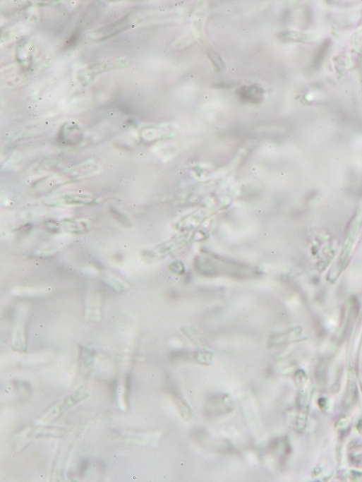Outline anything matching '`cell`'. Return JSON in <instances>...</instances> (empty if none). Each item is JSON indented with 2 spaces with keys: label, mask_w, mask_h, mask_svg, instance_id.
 Returning <instances> with one entry per match:
<instances>
[{
  "label": "cell",
  "mask_w": 362,
  "mask_h": 482,
  "mask_svg": "<svg viewBox=\"0 0 362 482\" xmlns=\"http://www.w3.org/2000/svg\"><path fill=\"white\" fill-rule=\"evenodd\" d=\"M358 229L359 220L356 217L349 224L339 261L335 267L332 269L333 270L330 272V277L333 280L337 278L347 265L358 236Z\"/></svg>",
  "instance_id": "1"
},
{
  "label": "cell",
  "mask_w": 362,
  "mask_h": 482,
  "mask_svg": "<svg viewBox=\"0 0 362 482\" xmlns=\"http://www.w3.org/2000/svg\"><path fill=\"white\" fill-rule=\"evenodd\" d=\"M62 202L66 204H82V205H92L95 202V198L92 197L82 195V194H72L66 195L62 198Z\"/></svg>",
  "instance_id": "2"
},
{
  "label": "cell",
  "mask_w": 362,
  "mask_h": 482,
  "mask_svg": "<svg viewBox=\"0 0 362 482\" xmlns=\"http://www.w3.org/2000/svg\"><path fill=\"white\" fill-rule=\"evenodd\" d=\"M64 224L66 229L72 233L82 234L89 231L88 224L85 222L69 219L64 220Z\"/></svg>",
  "instance_id": "3"
},
{
  "label": "cell",
  "mask_w": 362,
  "mask_h": 482,
  "mask_svg": "<svg viewBox=\"0 0 362 482\" xmlns=\"http://www.w3.org/2000/svg\"><path fill=\"white\" fill-rule=\"evenodd\" d=\"M166 11L165 9H162V10H161V11Z\"/></svg>",
  "instance_id": "4"
},
{
  "label": "cell",
  "mask_w": 362,
  "mask_h": 482,
  "mask_svg": "<svg viewBox=\"0 0 362 482\" xmlns=\"http://www.w3.org/2000/svg\"><path fill=\"white\" fill-rule=\"evenodd\" d=\"M231 9H229V10H228V13H229V12H231Z\"/></svg>",
  "instance_id": "5"
},
{
  "label": "cell",
  "mask_w": 362,
  "mask_h": 482,
  "mask_svg": "<svg viewBox=\"0 0 362 482\" xmlns=\"http://www.w3.org/2000/svg\"><path fill=\"white\" fill-rule=\"evenodd\" d=\"M205 99H208V96H205Z\"/></svg>",
  "instance_id": "6"
}]
</instances>
